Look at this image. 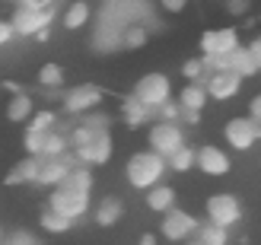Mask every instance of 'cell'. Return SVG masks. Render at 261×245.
<instances>
[{
  "instance_id": "obj_1",
  "label": "cell",
  "mask_w": 261,
  "mask_h": 245,
  "mask_svg": "<svg viewBox=\"0 0 261 245\" xmlns=\"http://www.w3.org/2000/svg\"><path fill=\"white\" fill-rule=\"evenodd\" d=\"M163 169H166V156L156 150H140L127 159V182L134 188H153L160 185L163 178Z\"/></svg>"
},
{
  "instance_id": "obj_2",
  "label": "cell",
  "mask_w": 261,
  "mask_h": 245,
  "mask_svg": "<svg viewBox=\"0 0 261 245\" xmlns=\"http://www.w3.org/2000/svg\"><path fill=\"white\" fill-rule=\"evenodd\" d=\"M10 19H13L19 35H38V32L48 29L51 19H55V10L48 4H38V0H19Z\"/></svg>"
},
{
  "instance_id": "obj_3",
  "label": "cell",
  "mask_w": 261,
  "mask_h": 245,
  "mask_svg": "<svg viewBox=\"0 0 261 245\" xmlns=\"http://www.w3.org/2000/svg\"><path fill=\"white\" fill-rule=\"evenodd\" d=\"M134 96H137L147 108H153V105H166L169 96H172V83H169L166 73H147V76H140V80H137Z\"/></svg>"
},
{
  "instance_id": "obj_4",
  "label": "cell",
  "mask_w": 261,
  "mask_h": 245,
  "mask_svg": "<svg viewBox=\"0 0 261 245\" xmlns=\"http://www.w3.org/2000/svg\"><path fill=\"white\" fill-rule=\"evenodd\" d=\"M223 137H226V144L232 150H249L255 140L261 137V121H255L252 115H245V118H232L223 127Z\"/></svg>"
},
{
  "instance_id": "obj_5",
  "label": "cell",
  "mask_w": 261,
  "mask_h": 245,
  "mask_svg": "<svg viewBox=\"0 0 261 245\" xmlns=\"http://www.w3.org/2000/svg\"><path fill=\"white\" fill-rule=\"evenodd\" d=\"M86 207H89V191H83V188L61 185L55 195H51V210L70 216V220H73V216H80V213H86Z\"/></svg>"
},
{
  "instance_id": "obj_6",
  "label": "cell",
  "mask_w": 261,
  "mask_h": 245,
  "mask_svg": "<svg viewBox=\"0 0 261 245\" xmlns=\"http://www.w3.org/2000/svg\"><path fill=\"white\" fill-rule=\"evenodd\" d=\"M201 55H232L239 48V32L232 25H223V29H207L201 35Z\"/></svg>"
},
{
  "instance_id": "obj_7",
  "label": "cell",
  "mask_w": 261,
  "mask_h": 245,
  "mask_svg": "<svg viewBox=\"0 0 261 245\" xmlns=\"http://www.w3.org/2000/svg\"><path fill=\"white\" fill-rule=\"evenodd\" d=\"M185 147V140H181V131L172 124V121H160V124H153L150 127V150L156 153H163V156L169 159L175 150Z\"/></svg>"
},
{
  "instance_id": "obj_8",
  "label": "cell",
  "mask_w": 261,
  "mask_h": 245,
  "mask_svg": "<svg viewBox=\"0 0 261 245\" xmlns=\"http://www.w3.org/2000/svg\"><path fill=\"white\" fill-rule=\"evenodd\" d=\"M207 216H211V223L217 226H232V223H239V201L232 198V195H214V198H207Z\"/></svg>"
},
{
  "instance_id": "obj_9",
  "label": "cell",
  "mask_w": 261,
  "mask_h": 245,
  "mask_svg": "<svg viewBox=\"0 0 261 245\" xmlns=\"http://www.w3.org/2000/svg\"><path fill=\"white\" fill-rule=\"evenodd\" d=\"M194 229H198V223H194L191 213H185V210H166V216H163V239L181 242V239H188Z\"/></svg>"
},
{
  "instance_id": "obj_10",
  "label": "cell",
  "mask_w": 261,
  "mask_h": 245,
  "mask_svg": "<svg viewBox=\"0 0 261 245\" xmlns=\"http://www.w3.org/2000/svg\"><path fill=\"white\" fill-rule=\"evenodd\" d=\"M102 102V89L93 86V83H83V86H73L67 96H64V108L73 112V115H80V112H89V108H96Z\"/></svg>"
},
{
  "instance_id": "obj_11",
  "label": "cell",
  "mask_w": 261,
  "mask_h": 245,
  "mask_svg": "<svg viewBox=\"0 0 261 245\" xmlns=\"http://www.w3.org/2000/svg\"><path fill=\"white\" fill-rule=\"evenodd\" d=\"M242 80L245 76H239L236 70H214L211 80H207V93H211L214 99H220V102H226V99H232L239 93Z\"/></svg>"
},
{
  "instance_id": "obj_12",
  "label": "cell",
  "mask_w": 261,
  "mask_h": 245,
  "mask_svg": "<svg viewBox=\"0 0 261 245\" xmlns=\"http://www.w3.org/2000/svg\"><path fill=\"white\" fill-rule=\"evenodd\" d=\"M112 150H115V144H112V134H106V131H99L93 140H89L86 147H80L76 150V159H80L83 166L86 162H106L109 156H112Z\"/></svg>"
},
{
  "instance_id": "obj_13",
  "label": "cell",
  "mask_w": 261,
  "mask_h": 245,
  "mask_svg": "<svg viewBox=\"0 0 261 245\" xmlns=\"http://www.w3.org/2000/svg\"><path fill=\"white\" fill-rule=\"evenodd\" d=\"M198 169L207 175H226L229 172V156L220 147H201L198 150Z\"/></svg>"
},
{
  "instance_id": "obj_14",
  "label": "cell",
  "mask_w": 261,
  "mask_h": 245,
  "mask_svg": "<svg viewBox=\"0 0 261 245\" xmlns=\"http://www.w3.org/2000/svg\"><path fill=\"white\" fill-rule=\"evenodd\" d=\"M73 169H70V159L67 156H45V162H42V175H38V182L42 185H61L64 178H67Z\"/></svg>"
},
{
  "instance_id": "obj_15",
  "label": "cell",
  "mask_w": 261,
  "mask_h": 245,
  "mask_svg": "<svg viewBox=\"0 0 261 245\" xmlns=\"http://www.w3.org/2000/svg\"><path fill=\"white\" fill-rule=\"evenodd\" d=\"M229 70H236L239 76H252V73H258V70H261L249 45H245V48L239 45V48H236V51L229 55Z\"/></svg>"
},
{
  "instance_id": "obj_16",
  "label": "cell",
  "mask_w": 261,
  "mask_h": 245,
  "mask_svg": "<svg viewBox=\"0 0 261 245\" xmlns=\"http://www.w3.org/2000/svg\"><path fill=\"white\" fill-rule=\"evenodd\" d=\"M207 86H201V83H188L185 89H181V96H178V105H181V112H201L204 108V102H207Z\"/></svg>"
},
{
  "instance_id": "obj_17",
  "label": "cell",
  "mask_w": 261,
  "mask_h": 245,
  "mask_svg": "<svg viewBox=\"0 0 261 245\" xmlns=\"http://www.w3.org/2000/svg\"><path fill=\"white\" fill-rule=\"evenodd\" d=\"M89 16H93V7L86 4V0H73V4L64 10V29H83V25L89 22Z\"/></svg>"
},
{
  "instance_id": "obj_18",
  "label": "cell",
  "mask_w": 261,
  "mask_h": 245,
  "mask_svg": "<svg viewBox=\"0 0 261 245\" xmlns=\"http://www.w3.org/2000/svg\"><path fill=\"white\" fill-rule=\"evenodd\" d=\"M42 162H45V156L22 159V162L16 166V172L7 175V185H16V182H38V175H42Z\"/></svg>"
},
{
  "instance_id": "obj_19",
  "label": "cell",
  "mask_w": 261,
  "mask_h": 245,
  "mask_svg": "<svg viewBox=\"0 0 261 245\" xmlns=\"http://www.w3.org/2000/svg\"><path fill=\"white\" fill-rule=\"evenodd\" d=\"M172 204H175V191L169 188V185H153V188H147V207L150 210L163 213V210H172Z\"/></svg>"
},
{
  "instance_id": "obj_20",
  "label": "cell",
  "mask_w": 261,
  "mask_h": 245,
  "mask_svg": "<svg viewBox=\"0 0 261 245\" xmlns=\"http://www.w3.org/2000/svg\"><path fill=\"white\" fill-rule=\"evenodd\" d=\"M121 210H124V204H121L118 198H102L99 207H96V223H99V226H112V223L121 216Z\"/></svg>"
},
{
  "instance_id": "obj_21",
  "label": "cell",
  "mask_w": 261,
  "mask_h": 245,
  "mask_svg": "<svg viewBox=\"0 0 261 245\" xmlns=\"http://www.w3.org/2000/svg\"><path fill=\"white\" fill-rule=\"evenodd\" d=\"M32 112H35L32 108V99L25 96V93H16V96L10 99V105H7V118L10 121H29Z\"/></svg>"
},
{
  "instance_id": "obj_22",
  "label": "cell",
  "mask_w": 261,
  "mask_h": 245,
  "mask_svg": "<svg viewBox=\"0 0 261 245\" xmlns=\"http://www.w3.org/2000/svg\"><path fill=\"white\" fill-rule=\"evenodd\" d=\"M169 166H172L175 172H188L191 166H198V150H191V147L175 150L172 156H169Z\"/></svg>"
},
{
  "instance_id": "obj_23",
  "label": "cell",
  "mask_w": 261,
  "mask_h": 245,
  "mask_svg": "<svg viewBox=\"0 0 261 245\" xmlns=\"http://www.w3.org/2000/svg\"><path fill=\"white\" fill-rule=\"evenodd\" d=\"M38 83L48 86V89H55L64 83V70H61V64H42V70H38Z\"/></svg>"
},
{
  "instance_id": "obj_24",
  "label": "cell",
  "mask_w": 261,
  "mask_h": 245,
  "mask_svg": "<svg viewBox=\"0 0 261 245\" xmlns=\"http://www.w3.org/2000/svg\"><path fill=\"white\" fill-rule=\"evenodd\" d=\"M67 226H70V216H64L58 210H45L42 213V229H48V233H64Z\"/></svg>"
},
{
  "instance_id": "obj_25",
  "label": "cell",
  "mask_w": 261,
  "mask_h": 245,
  "mask_svg": "<svg viewBox=\"0 0 261 245\" xmlns=\"http://www.w3.org/2000/svg\"><path fill=\"white\" fill-rule=\"evenodd\" d=\"M121 108H124V121H127L130 127H134V124H140V121H143V115H147V105H143V102H140L137 96H130V99L124 102Z\"/></svg>"
},
{
  "instance_id": "obj_26",
  "label": "cell",
  "mask_w": 261,
  "mask_h": 245,
  "mask_svg": "<svg viewBox=\"0 0 261 245\" xmlns=\"http://www.w3.org/2000/svg\"><path fill=\"white\" fill-rule=\"evenodd\" d=\"M45 137H48V131H25V140H22V147H25V153L29 156H42V150H45Z\"/></svg>"
},
{
  "instance_id": "obj_27",
  "label": "cell",
  "mask_w": 261,
  "mask_h": 245,
  "mask_svg": "<svg viewBox=\"0 0 261 245\" xmlns=\"http://www.w3.org/2000/svg\"><path fill=\"white\" fill-rule=\"evenodd\" d=\"M198 236H201L204 245H226V239H229V236H226V226H217V223L204 226Z\"/></svg>"
},
{
  "instance_id": "obj_28",
  "label": "cell",
  "mask_w": 261,
  "mask_h": 245,
  "mask_svg": "<svg viewBox=\"0 0 261 245\" xmlns=\"http://www.w3.org/2000/svg\"><path fill=\"white\" fill-rule=\"evenodd\" d=\"M64 150H67V140H64L61 134H51L48 131V137H45V150H42V156H64Z\"/></svg>"
},
{
  "instance_id": "obj_29",
  "label": "cell",
  "mask_w": 261,
  "mask_h": 245,
  "mask_svg": "<svg viewBox=\"0 0 261 245\" xmlns=\"http://www.w3.org/2000/svg\"><path fill=\"white\" fill-rule=\"evenodd\" d=\"M61 185H70V188H83V191H89V188H93V175H89L86 169H73Z\"/></svg>"
},
{
  "instance_id": "obj_30",
  "label": "cell",
  "mask_w": 261,
  "mask_h": 245,
  "mask_svg": "<svg viewBox=\"0 0 261 245\" xmlns=\"http://www.w3.org/2000/svg\"><path fill=\"white\" fill-rule=\"evenodd\" d=\"M29 127L32 131H51V127H55V115L51 112H35L29 118Z\"/></svg>"
},
{
  "instance_id": "obj_31",
  "label": "cell",
  "mask_w": 261,
  "mask_h": 245,
  "mask_svg": "<svg viewBox=\"0 0 261 245\" xmlns=\"http://www.w3.org/2000/svg\"><path fill=\"white\" fill-rule=\"evenodd\" d=\"M96 134H99V131H93L89 124H83V127H76V131H73V137H70V140H73V147L80 150V147H86V144H89V140H93Z\"/></svg>"
},
{
  "instance_id": "obj_32",
  "label": "cell",
  "mask_w": 261,
  "mask_h": 245,
  "mask_svg": "<svg viewBox=\"0 0 261 245\" xmlns=\"http://www.w3.org/2000/svg\"><path fill=\"white\" fill-rule=\"evenodd\" d=\"M143 42H147V32H143L140 25H130V29L124 32V45L127 48H140Z\"/></svg>"
},
{
  "instance_id": "obj_33",
  "label": "cell",
  "mask_w": 261,
  "mask_h": 245,
  "mask_svg": "<svg viewBox=\"0 0 261 245\" xmlns=\"http://www.w3.org/2000/svg\"><path fill=\"white\" fill-rule=\"evenodd\" d=\"M207 64L204 61H185V67H181V73H185V80H198V76L204 73Z\"/></svg>"
},
{
  "instance_id": "obj_34",
  "label": "cell",
  "mask_w": 261,
  "mask_h": 245,
  "mask_svg": "<svg viewBox=\"0 0 261 245\" xmlns=\"http://www.w3.org/2000/svg\"><path fill=\"white\" fill-rule=\"evenodd\" d=\"M226 10L232 16H245L249 13V0H226Z\"/></svg>"
},
{
  "instance_id": "obj_35",
  "label": "cell",
  "mask_w": 261,
  "mask_h": 245,
  "mask_svg": "<svg viewBox=\"0 0 261 245\" xmlns=\"http://www.w3.org/2000/svg\"><path fill=\"white\" fill-rule=\"evenodd\" d=\"M13 35H19V32H16V25H13V19H4V22H0V42L7 45Z\"/></svg>"
},
{
  "instance_id": "obj_36",
  "label": "cell",
  "mask_w": 261,
  "mask_h": 245,
  "mask_svg": "<svg viewBox=\"0 0 261 245\" xmlns=\"http://www.w3.org/2000/svg\"><path fill=\"white\" fill-rule=\"evenodd\" d=\"M160 7L166 10V13H181L188 7V0H160Z\"/></svg>"
},
{
  "instance_id": "obj_37",
  "label": "cell",
  "mask_w": 261,
  "mask_h": 245,
  "mask_svg": "<svg viewBox=\"0 0 261 245\" xmlns=\"http://www.w3.org/2000/svg\"><path fill=\"white\" fill-rule=\"evenodd\" d=\"M249 115H252L255 121H261V93H258V96L252 99V105H249Z\"/></svg>"
},
{
  "instance_id": "obj_38",
  "label": "cell",
  "mask_w": 261,
  "mask_h": 245,
  "mask_svg": "<svg viewBox=\"0 0 261 245\" xmlns=\"http://www.w3.org/2000/svg\"><path fill=\"white\" fill-rule=\"evenodd\" d=\"M178 108H181V105H172V102H166V105H163V118H166V121H172L175 115H178Z\"/></svg>"
},
{
  "instance_id": "obj_39",
  "label": "cell",
  "mask_w": 261,
  "mask_h": 245,
  "mask_svg": "<svg viewBox=\"0 0 261 245\" xmlns=\"http://www.w3.org/2000/svg\"><path fill=\"white\" fill-rule=\"evenodd\" d=\"M249 48H252V55H255V61H258V67H261V35L252 38V45H249Z\"/></svg>"
},
{
  "instance_id": "obj_40",
  "label": "cell",
  "mask_w": 261,
  "mask_h": 245,
  "mask_svg": "<svg viewBox=\"0 0 261 245\" xmlns=\"http://www.w3.org/2000/svg\"><path fill=\"white\" fill-rule=\"evenodd\" d=\"M86 124L93 127V131H106V124H109V121H106V118H99V115H96V118H86Z\"/></svg>"
},
{
  "instance_id": "obj_41",
  "label": "cell",
  "mask_w": 261,
  "mask_h": 245,
  "mask_svg": "<svg viewBox=\"0 0 261 245\" xmlns=\"http://www.w3.org/2000/svg\"><path fill=\"white\" fill-rule=\"evenodd\" d=\"M140 245H156V236H143V239H140Z\"/></svg>"
},
{
  "instance_id": "obj_42",
  "label": "cell",
  "mask_w": 261,
  "mask_h": 245,
  "mask_svg": "<svg viewBox=\"0 0 261 245\" xmlns=\"http://www.w3.org/2000/svg\"><path fill=\"white\" fill-rule=\"evenodd\" d=\"M188 245H204V242H201V239H198V242H188Z\"/></svg>"
},
{
  "instance_id": "obj_43",
  "label": "cell",
  "mask_w": 261,
  "mask_h": 245,
  "mask_svg": "<svg viewBox=\"0 0 261 245\" xmlns=\"http://www.w3.org/2000/svg\"><path fill=\"white\" fill-rule=\"evenodd\" d=\"M7 4H19V0H7Z\"/></svg>"
}]
</instances>
